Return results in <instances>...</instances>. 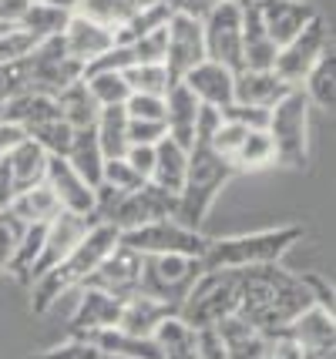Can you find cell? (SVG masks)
<instances>
[{
	"instance_id": "obj_1",
	"label": "cell",
	"mask_w": 336,
	"mask_h": 359,
	"mask_svg": "<svg viewBox=\"0 0 336 359\" xmlns=\"http://www.w3.org/2000/svg\"><path fill=\"white\" fill-rule=\"evenodd\" d=\"M313 306L303 276H293L283 266H256L239 272V316L242 323L266 336H283L300 313Z\"/></svg>"
},
{
	"instance_id": "obj_2",
	"label": "cell",
	"mask_w": 336,
	"mask_h": 359,
	"mask_svg": "<svg viewBox=\"0 0 336 359\" xmlns=\"http://www.w3.org/2000/svg\"><path fill=\"white\" fill-rule=\"evenodd\" d=\"M303 238L300 225H279V229H262V232H246L232 238H208L202 252V266L222 269V272H242L256 266H279L296 242Z\"/></svg>"
},
{
	"instance_id": "obj_3",
	"label": "cell",
	"mask_w": 336,
	"mask_h": 359,
	"mask_svg": "<svg viewBox=\"0 0 336 359\" xmlns=\"http://www.w3.org/2000/svg\"><path fill=\"white\" fill-rule=\"evenodd\" d=\"M114 245H118V232H114L112 225H101V222H98L95 229L81 238V245L67 255L65 262H58V266L51 269V272H44L41 279H34V285H31L34 313H48L61 296L81 289L84 282L91 279V272L105 262V255H108Z\"/></svg>"
},
{
	"instance_id": "obj_4",
	"label": "cell",
	"mask_w": 336,
	"mask_h": 359,
	"mask_svg": "<svg viewBox=\"0 0 336 359\" xmlns=\"http://www.w3.org/2000/svg\"><path fill=\"white\" fill-rule=\"evenodd\" d=\"M232 165L219 158L208 144H192L189 148V172H185V185L178 191V208L175 222L199 232L206 222L208 208L215 202V195L225 188V182L232 178Z\"/></svg>"
},
{
	"instance_id": "obj_5",
	"label": "cell",
	"mask_w": 336,
	"mask_h": 359,
	"mask_svg": "<svg viewBox=\"0 0 336 359\" xmlns=\"http://www.w3.org/2000/svg\"><path fill=\"white\" fill-rule=\"evenodd\" d=\"M239 309V272L206 269L178 306V319L192 329H215Z\"/></svg>"
},
{
	"instance_id": "obj_6",
	"label": "cell",
	"mask_w": 336,
	"mask_h": 359,
	"mask_svg": "<svg viewBox=\"0 0 336 359\" xmlns=\"http://www.w3.org/2000/svg\"><path fill=\"white\" fill-rule=\"evenodd\" d=\"M266 135L272 138V148H276V165L303 168L309 161V101L300 88L289 91L269 111Z\"/></svg>"
},
{
	"instance_id": "obj_7",
	"label": "cell",
	"mask_w": 336,
	"mask_h": 359,
	"mask_svg": "<svg viewBox=\"0 0 336 359\" xmlns=\"http://www.w3.org/2000/svg\"><path fill=\"white\" fill-rule=\"evenodd\" d=\"M202 272H206L202 259H192V255H142L138 292L152 296L155 302L178 313L182 299L189 296V289L195 285V279Z\"/></svg>"
},
{
	"instance_id": "obj_8",
	"label": "cell",
	"mask_w": 336,
	"mask_h": 359,
	"mask_svg": "<svg viewBox=\"0 0 336 359\" xmlns=\"http://www.w3.org/2000/svg\"><path fill=\"white\" fill-rule=\"evenodd\" d=\"M333 50V31L323 17H313L303 31L296 34L286 47H279L272 74L283 81L286 88H303V81L309 78V71L320 64L323 54Z\"/></svg>"
},
{
	"instance_id": "obj_9",
	"label": "cell",
	"mask_w": 336,
	"mask_h": 359,
	"mask_svg": "<svg viewBox=\"0 0 336 359\" xmlns=\"http://www.w3.org/2000/svg\"><path fill=\"white\" fill-rule=\"evenodd\" d=\"M20 67H24V91L44 94V97H58L67 84L81 81V64L65 50L61 37L37 44L20 61Z\"/></svg>"
},
{
	"instance_id": "obj_10",
	"label": "cell",
	"mask_w": 336,
	"mask_h": 359,
	"mask_svg": "<svg viewBox=\"0 0 336 359\" xmlns=\"http://www.w3.org/2000/svg\"><path fill=\"white\" fill-rule=\"evenodd\" d=\"M118 242L135 249L138 255H192V259H202L208 238L202 232L178 225L175 219H165L142 225V229H131V232H121Z\"/></svg>"
},
{
	"instance_id": "obj_11",
	"label": "cell",
	"mask_w": 336,
	"mask_h": 359,
	"mask_svg": "<svg viewBox=\"0 0 336 359\" xmlns=\"http://www.w3.org/2000/svg\"><path fill=\"white\" fill-rule=\"evenodd\" d=\"M202 41H206V61L222 64L232 74L242 71V7L219 0L212 14L202 20Z\"/></svg>"
},
{
	"instance_id": "obj_12",
	"label": "cell",
	"mask_w": 336,
	"mask_h": 359,
	"mask_svg": "<svg viewBox=\"0 0 336 359\" xmlns=\"http://www.w3.org/2000/svg\"><path fill=\"white\" fill-rule=\"evenodd\" d=\"M175 208L178 198L155 188L152 182L142 185L138 191L131 195H121V202L114 205V212L101 225H112L114 232H131V229H142V225H152V222H165V219H175Z\"/></svg>"
},
{
	"instance_id": "obj_13",
	"label": "cell",
	"mask_w": 336,
	"mask_h": 359,
	"mask_svg": "<svg viewBox=\"0 0 336 359\" xmlns=\"http://www.w3.org/2000/svg\"><path fill=\"white\" fill-rule=\"evenodd\" d=\"M95 225H98L95 215H74V212H61L58 219L51 222L48 229H44V245H41V255H37V262H34L31 285H34V279H41V276L51 272L58 262H65L67 255L81 245V238L91 232Z\"/></svg>"
},
{
	"instance_id": "obj_14",
	"label": "cell",
	"mask_w": 336,
	"mask_h": 359,
	"mask_svg": "<svg viewBox=\"0 0 336 359\" xmlns=\"http://www.w3.org/2000/svg\"><path fill=\"white\" fill-rule=\"evenodd\" d=\"M138 282H142V255L118 242L84 285L98 289V292H108L114 299H128L138 292Z\"/></svg>"
},
{
	"instance_id": "obj_15",
	"label": "cell",
	"mask_w": 336,
	"mask_h": 359,
	"mask_svg": "<svg viewBox=\"0 0 336 359\" xmlns=\"http://www.w3.org/2000/svg\"><path fill=\"white\" fill-rule=\"evenodd\" d=\"M168 47H165V67L175 81H182L192 67L206 61V41H202V20L172 14L168 27H165Z\"/></svg>"
},
{
	"instance_id": "obj_16",
	"label": "cell",
	"mask_w": 336,
	"mask_h": 359,
	"mask_svg": "<svg viewBox=\"0 0 336 359\" xmlns=\"http://www.w3.org/2000/svg\"><path fill=\"white\" fill-rule=\"evenodd\" d=\"M256 11L262 20V31L276 47H286L313 17H320L303 0H256Z\"/></svg>"
},
{
	"instance_id": "obj_17",
	"label": "cell",
	"mask_w": 336,
	"mask_h": 359,
	"mask_svg": "<svg viewBox=\"0 0 336 359\" xmlns=\"http://www.w3.org/2000/svg\"><path fill=\"white\" fill-rule=\"evenodd\" d=\"M44 185L54 191V198L61 205V212H74V215H95V188L81 178L65 158H51Z\"/></svg>"
},
{
	"instance_id": "obj_18",
	"label": "cell",
	"mask_w": 336,
	"mask_h": 359,
	"mask_svg": "<svg viewBox=\"0 0 336 359\" xmlns=\"http://www.w3.org/2000/svg\"><path fill=\"white\" fill-rule=\"evenodd\" d=\"M61 44H65V50L81 64V71H84V64H91L95 57L108 54L114 47V31L105 27V24H98V20H91V17L74 14L67 20L65 34H61Z\"/></svg>"
},
{
	"instance_id": "obj_19",
	"label": "cell",
	"mask_w": 336,
	"mask_h": 359,
	"mask_svg": "<svg viewBox=\"0 0 336 359\" xmlns=\"http://www.w3.org/2000/svg\"><path fill=\"white\" fill-rule=\"evenodd\" d=\"M182 84L195 94L199 104L206 108H215V111H225L232 104V91H236V74L222 67V64H212V61H202L199 67H192Z\"/></svg>"
},
{
	"instance_id": "obj_20",
	"label": "cell",
	"mask_w": 336,
	"mask_h": 359,
	"mask_svg": "<svg viewBox=\"0 0 336 359\" xmlns=\"http://www.w3.org/2000/svg\"><path fill=\"white\" fill-rule=\"evenodd\" d=\"M118 313H121V299L81 285L78 306H74V316H71V336H88V332H101V329H114L118 326Z\"/></svg>"
},
{
	"instance_id": "obj_21",
	"label": "cell",
	"mask_w": 336,
	"mask_h": 359,
	"mask_svg": "<svg viewBox=\"0 0 336 359\" xmlns=\"http://www.w3.org/2000/svg\"><path fill=\"white\" fill-rule=\"evenodd\" d=\"M283 339H289L300 353H309V349H333V343H336L333 313L323 309V306H309L306 313H300L286 326Z\"/></svg>"
},
{
	"instance_id": "obj_22",
	"label": "cell",
	"mask_w": 336,
	"mask_h": 359,
	"mask_svg": "<svg viewBox=\"0 0 336 359\" xmlns=\"http://www.w3.org/2000/svg\"><path fill=\"white\" fill-rule=\"evenodd\" d=\"M4 161V168L11 175V185H14V198L20 191H27L34 185H44V175H48V161L51 155L41 148V144H34L31 138H24L17 148H11L7 155L0 158Z\"/></svg>"
},
{
	"instance_id": "obj_23",
	"label": "cell",
	"mask_w": 336,
	"mask_h": 359,
	"mask_svg": "<svg viewBox=\"0 0 336 359\" xmlns=\"http://www.w3.org/2000/svg\"><path fill=\"white\" fill-rule=\"evenodd\" d=\"M168 316H175V309L155 302L152 296L135 292V296L121 299V313H118V326L114 329H121L125 336H135V339H152L155 329H159Z\"/></svg>"
},
{
	"instance_id": "obj_24",
	"label": "cell",
	"mask_w": 336,
	"mask_h": 359,
	"mask_svg": "<svg viewBox=\"0 0 336 359\" xmlns=\"http://www.w3.org/2000/svg\"><path fill=\"white\" fill-rule=\"evenodd\" d=\"M289 91H296V88H286L272 71H239L236 74V91H232V104L272 111Z\"/></svg>"
},
{
	"instance_id": "obj_25",
	"label": "cell",
	"mask_w": 336,
	"mask_h": 359,
	"mask_svg": "<svg viewBox=\"0 0 336 359\" xmlns=\"http://www.w3.org/2000/svg\"><path fill=\"white\" fill-rule=\"evenodd\" d=\"M195 118H199V101L195 94L175 81L168 94H165V131L168 138L178 141L182 148H192L195 144Z\"/></svg>"
},
{
	"instance_id": "obj_26",
	"label": "cell",
	"mask_w": 336,
	"mask_h": 359,
	"mask_svg": "<svg viewBox=\"0 0 336 359\" xmlns=\"http://www.w3.org/2000/svg\"><path fill=\"white\" fill-rule=\"evenodd\" d=\"M276 54H279V47L262 31L256 4L242 7V71H272Z\"/></svg>"
},
{
	"instance_id": "obj_27",
	"label": "cell",
	"mask_w": 336,
	"mask_h": 359,
	"mask_svg": "<svg viewBox=\"0 0 336 359\" xmlns=\"http://www.w3.org/2000/svg\"><path fill=\"white\" fill-rule=\"evenodd\" d=\"M215 332H219V339H222L225 359H266L269 356L272 336L253 329L249 323H242L239 316H232V319L219 323Z\"/></svg>"
},
{
	"instance_id": "obj_28",
	"label": "cell",
	"mask_w": 336,
	"mask_h": 359,
	"mask_svg": "<svg viewBox=\"0 0 336 359\" xmlns=\"http://www.w3.org/2000/svg\"><path fill=\"white\" fill-rule=\"evenodd\" d=\"M185 172H189V148H182L172 138H161L155 144V168H152L148 182L178 198V191L185 185Z\"/></svg>"
},
{
	"instance_id": "obj_29",
	"label": "cell",
	"mask_w": 336,
	"mask_h": 359,
	"mask_svg": "<svg viewBox=\"0 0 336 359\" xmlns=\"http://www.w3.org/2000/svg\"><path fill=\"white\" fill-rule=\"evenodd\" d=\"M54 118H61L58 104H54V97H44V94L24 91L17 97H11L7 104H0V121H11V125L24 128V135L31 128L44 125V121H54Z\"/></svg>"
},
{
	"instance_id": "obj_30",
	"label": "cell",
	"mask_w": 336,
	"mask_h": 359,
	"mask_svg": "<svg viewBox=\"0 0 336 359\" xmlns=\"http://www.w3.org/2000/svg\"><path fill=\"white\" fill-rule=\"evenodd\" d=\"M65 161L81 175V178H84V182H88V188H98V185H101V172H105V155H101V148H98L95 128L74 131V138H71V148H67Z\"/></svg>"
},
{
	"instance_id": "obj_31",
	"label": "cell",
	"mask_w": 336,
	"mask_h": 359,
	"mask_svg": "<svg viewBox=\"0 0 336 359\" xmlns=\"http://www.w3.org/2000/svg\"><path fill=\"white\" fill-rule=\"evenodd\" d=\"M152 343L159 349V359H195V353H199V329L185 326L178 316H168L155 329Z\"/></svg>"
},
{
	"instance_id": "obj_32",
	"label": "cell",
	"mask_w": 336,
	"mask_h": 359,
	"mask_svg": "<svg viewBox=\"0 0 336 359\" xmlns=\"http://www.w3.org/2000/svg\"><path fill=\"white\" fill-rule=\"evenodd\" d=\"M54 104H58V114H61V121H65L71 131H84V128H95L98 121V104L95 97L88 94L84 88V81H74V84H67L65 91L54 97Z\"/></svg>"
},
{
	"instance_id": "obj_33",
	"label": "cell",
	"mask_w": 336,
	"mask_h": 359,
	"mask_svg": "<svg viewBox=\"0 0 336 359\" xmlns=\"http://www.w3.org/2000/svg\"><path fill=\"white\" fill-rule=\"evenodd\" d=\"M95 138L98 148L105 161H114V158H125L128 151V114L125 108H101L98 111V121H95Z\"/></svg>"
},
{
	"instance_id": "obj_34",
	"label": "cell",
	"mask_w": 336,
	"mask_h": 359,
	"mask_svg": "<svg viewBox=\"0 0 336 359\" xmlns=\"http://www.w3.org/2000/svg\"><path fill=\"white\" fill-rule=\"evenodd\" d=\"M7 208L24 225H51V222L61 215V205H58V198H54V191L48 185H34L27 191H20Z\"/></svg>"
},
{
	"instance_id": "obj_35",
	"label": "cell",
	"mask_w": 336,
	"mask_h": 359,
	"mask_svg": "<svg viewBox=\"0 0 336 359\" xmlns=\"http://www.w3.org/2000/svg\"><path fill=\"white\" fill-rule=\"evenodd\" d=\"M74 14H65V11H58V7H48V4H27V11L20 14L17 20V27L20 31H27L37 41V44H44V41H54V37H61L67 27V20Z\"/></svg>"
},
{
	"instance_id": "obj_36",
	"label": "cell",
	"mask_w": 336,
	"mask_h": 359,
	"mask_svg": "<svg viewBox=\"0 0 336 359\" xmlns=\"http://www.w3.org/2000/svg\"><path fill=\"white\" fill-rule=\"evenodd\" d=\"M300 91L306 94V101H309V108H323L330 111L336 101V54H323L320 64L309 71V78L303 81V88Z\"/></svg>"
},
{
	"instance_id": "obj_37",
	"label": "cell",
	"mask_w": 336,
	"mask_h": 359,
	"mask_svg": "<svg viewBox=\"0 0 336 359\" xmlns=\"http://www.w3.org/2000/svg\"><path fill=\"white\" fill-rule=\"evenodd\" d=\"M172 20V11H168V4L165 0H152L148 7H142L135 17H128L118 31H114V44H121V47H128L135 44L138 37H145V34H152V31H159V27H165Z\"/></svg>"
},
{
	"instance_id": "obj_38",
	"label": "cell",
	"mask_w": 336,
	"mask_h": 359,
	"mask_svg": "<svg viewBox=\"0 0 336 359\" xmlns=\"http://www.w3.org/2000/svg\"><path fill=\"white\" fill-rule=\"evenodd\" d=\"M152 0H81L78 14L81 17H91L98 24H105V27H112L118 31L128 17H135L142 7H148Z\"/></svg>"
},
{
	"instance_id": "obj_39",
	"label": "cell",
	"mask_w": 336,
	"mask_h": 359,
	"mask_svg": "<svg viewBox=\"0 0 336 359\" xmlns=\"http://www.w3.org/2000/svg\"><path fill=\"white\" fill-rule=\"evenodd\" d=\"M229 165H232V172H259V168L276 165V148H272V138L266 135V131H249Z\"/></svg>"
},
{
	"instance_id": "obj_40",
	"label": "cell",
	"mask_w": 336,
	"mask_h": 359,
	"mask_svg": "<svg viewBox=\"0 0 336 359\" xmlns=\"http://www.w3.org/2000/svg\"><path fill=\"white\" fill-rule=\"evenodd\" d=\"M125 81L131 94H148V97H165L168 88L175 84L165 64H131L125 71Z\"/></svg>"
},
{
	"instance_id": "obj_41",
	"label": "cell",
	"mask_w": 336,
	"mask_h": 359,
	"mask_svg": "<svg viewBox=\"0 0 336 359\" xmlns=\"http://www.w3.org/2000/svg\"><path fill=\"white\" fill-rule=\"evenodd\" d=\"M84 88L95 97L98 108H125L128 101V81L125 74H84Z\"/></svg>"
},
{
	"instance_id": "obj_42",
	"label": "cell",
	"mask_w": 336,
	"mask_h": 359,
	"mask_svg": "<svg viewBox=\"0 0 336 359\" xmlns=\"http://www.w3.org/2000/svg\"><path fill=\"white\" fill-rule=\"evenodd\" d=\"M27 138L34 144H41L51 158H65L67 148H71V138H74V131L61 121V118H54V121H44V125H37L27 131Z\"/></svg>"
},
{
	"instance_id": "obj_43",
	"label": "cell",
	"mask_w": 336,
	"mask_h": 359,
	"mask_svg": "<svg viewBox=\"0 0 336 359\" xmlns=\"http://www.w3.org/2000/svg\"><path fill=\"white\" fill-rule=\"evenodd\" d=\"M101 185L114 188V191H121V195H131V191H138L142 185H148L142 175L131 168L125 158H114V161H105V172H101Z\"/></svg>"
},
{
	"instance_id": "obj_44",
	"label": "cell",
	"mask_w": 336,
	"mask_h": 359,
	"mask_svg": "<svg viewBox=\"0 0 336 359\" xmlns=\"http://www.w3.org/2000/svg\"><path fill=\"white\" fill-rule=\"evenodd\" d=\"M24 235H27V225L17 219L11 208H0V272L11 266V259H14Z\"/></svg>"
},
{
	"instance_id": "obj_45",
	"label": "cell",
	"mask_w": 336,
	"mask_h": 359,
	"mask_svg": "<svg viewBox=\"0 0 336 359\" xmlns=\"http://www.w3.org/2000/svg\"><path fill=\"white\" fill-rule=\"evenodd\" d=\"M165 27H168V24H165ZM165 27H159V31H152V34H145V37H138L135 44H128L135 64H165V47H168Z\"/></svg>"
},
{
	"instance_id": "obj_46",
	"label": "cell",
	"mask_w": 336,
	"mask_h": 359,
	"mask_svg": "<svg viewBox=\"0 0 336 359\" xmlns=\"http://www.w3.org/2000/svg\"><path fill=\"white\" fill-rule=\"evenodd\" d=\"M131 64H135V57H131L128 47L114 44L108 54H101V57H95L91 64H84V71H81V78L84 74H125Z\"/></svg>"
},
{
	"instance_id": "obj_47",
	"label": "cell",
	"mask_w": 336,
	"mask_h": 359,
	"mask_svg": "<svg viewBox=\"0 0 336 359\" xmlns=\"http://www.w3.org/2000/svg\"><path fill=\"white\" fill-rule=\"evenodd\" d=\"M128 121H165V97H148V94H128L125 101Z\"/></svg>"
},
{
	"instance_id": "obj_48",
	"label": "cell",
	"mask_w": 336,
	"mask_h": 359,
	"mask_svg": "<svg viewBox=\"0 0 336 359\" xmlns=\"http://www.w3.org/2000/svg\"><path fill=\"white\" fill-rule=\"evenodd\" d=\"M225 121H232V125H242L249 128V131H266V121H269V111L262 108H246V104H229L222 111Z\"/></svg>"
},
{
	"instance_id": "obj_49",
	"label": "cell",
	"mask_w": 336,
	"mask_h": 359,
	"mask_svg": "<svg viewBox=\"0 0 336 359\" xmlns=\"http://www.w3.org/2000/svg\"><path fill=\"white\" fill-rule=\"evenodd\" d=\"M37 359H101V353H98L91 343H84V339H78V336H71L65 346H54V349H48V353H41Z\"/></svg>"
},
{
	"instance_id": "obj_50",
	"label": "cell",
	"mask_w": 336,
	"mask_h": 359,
	"mask_svg": "<svg viewBox=\"0 0 336 359\" xmlns=\"http://www.w3.org/2000/svg\"><path fill=\"white\" fill-rule=\"evenodd\" d=\"M161 138H168L165 121H128V144H148V148H155Z\"/></svg>"
},
{
	"instance_id": "obj_51",
	"label": "cell",
	"mask_w": 336,
	"mask_h": 359,
	"mask_svg": "<svg viewBox=\"0 0 336 359\" xmlns=\"http://www.w3.org/2000/svg\"><path fill=\"white\" fill-rule=\"evenodd\" d=\"M20 61L0 64V104H7L17 94H24V67H20Z\"/></svg>"
},
{
	"instance_id": "obj_52",
	"label": "cell",
	"mask_w": 336,
	"mask_h": 359,
	"mask_svg": "<svg viewBox=\"0 0 336 359\" xmlns=\"http://www.w3.org/2000/svg\"><path fill=\"white\" fill-rule=\"evenodd\" d=\"M222 125V111L199 104V118H195V144H208V138Z\"/></svg>"
},
{
	"instance_id": "obj_53",
	"label": "cell",
	"mask_w": 336,
	"mask_h": 359,
	"mask_svg": "<svg viewBox=\"0 0 336 359\" xmlns=\"http://www.w3.org/2000/svg\"><path fill=\"white\" fill-rule=\"evenodd\" d=\"M168 4V11L178 17H192V20H206L212 14V7L219 4V0H165Z\"/></svg>"
},
{
	"instance_id": "obj_54",
	"label": "cell",
	"mask_w": 336,
	"mask_h": 359,
	"mask_svg": "<svg viewBox=\"0 0 336 359\" xmlns=\"http://www.w3.org/2000/svg\"><path fill=\"white\" fill-rule=\"evenodd\" d=\"M125 161L148 182V178H152V168H155V148H148V144H131L128 151H125Z\"/></svg>"
},
{
	"instance_id": "obj_55",
	"label": "cell",
	"mask_w": 336,
	"mask_h": 359,
	"mask_svg": "<svg viewBox=\"0 0 336 359\" xmlns=\"http://www.w3.org/2000/svg\"><path fill=\"white\" fill-rule=\"evenodd\" d=\"M195 359H225V349H222V339L215 329H199V353Z\"/></svg>"
},
{
	"instance_id": "obj_56",
	"label": "cell",
	"mask_w": 336,
	"mask_h": 359,
	"mask_svg": "<svg viewBox=\"0 0 336 359\" xmlns=\"http://www.w3.org/2000/svg\"><path fill=\"white\" fill-rule=\"evenodd\" d=\"M24 138H27V135H24V128L11 125V121H0V158L7 155L11 148H17Z\"/></svg>"
},
{
	"instance_id": "obj_57",
	"label": "cell",
	"mask_w": 336,
	"mask_h": 359,
	"mask_svg": "<svg viewBox=\"0 0 336 359\" xmlns=\"http://www.w3.org/2000/svg\"><path fill=\"white\" fill-rule=\"evenodd\" d=\"M31 0H0V24H17Z\"/></svg>"
},
{
	"instance_id": "obj_58",
	"label": "cell",
	"mask_w": 336,
	"mask_h": 359,
	"mask_svg": "<svg viewBox=\"0 0 336 359\" xmlns=\"http://www.w3.org/2000/svg\"><path fill=\"white\" fill-rule=\"evenodd\" d=\"M300 356H303V353L289 343V339H283V336H272L269 356H266V359H300Z\"/></svg>"
},
{
	"instance_id": "obj_59",
	"label": "cell",
	"mask_w": 336,
	"mask_h": 359,
	"mask_svg": "<svg viewBox=\"0 0 336 359\" xmlns=\"http://www.w3.org/2000/svg\"><path fill=\"white\" fill-rule=\"evenodd\" d=\"M34 4H48V7L65 11V14H78V7H81V0H34Z\"/></svg>"
},
{
	"instance_id": "obj_60",
	"label": "cell",
	"mask_w": 336,
	"mask_h": 359,
	"mask_svg": "<svg viewBox=\"0 0 336 359\" xmlns=\"http://www.w3.org/2000/svg\"><path fill=\"white\" fill-rule=\"evenodd\" d=\"M300 359H336L333 349H309V353H303Z\"/></svg>"
},
{
	"instance_id": "obj_61",
	"label": "cell",
	"mask_w": 336,
	"mask_h": 359,
	"mask_svg": "<svg viewBox=\"0 0 336 359\" xmlns=\"http://www.w3.org/2000/svg\"><path fill=\"white\" fill-rule=\"evenodd\" d=\"M225 4H239V7H249V4H256V0H225Z\"/></svg>"
},
{
	"instance_id": "obj_62",
	"label": "cell",
	"mask_w": 336,
	"mask_h": 359,
	"mask_svg": "<svg viewBox=\"0 0 336 359\" xmlns=\"http://www.w3.org/2000/svg\"><path fill=\"white\" fill-rule=\"evenodd\" d=\"M11 27H14V24H0V37H4L7 31H11Z\"/></svg>"
},
{
	"instance_id": "obj_63",
	"label": "cell",
	"mask_w": 336,
	"mask_h": 359,
	"mask_svg": "<svg viewBox=\"0 0 336 359\" xmlns=\"http://www.w3.org/2000/svg\"><path fill=\"white\" fill-rule=\"evenodd\" d=\"M101 359H121V356H101Z\"/></svg>"
}]
</instances>
